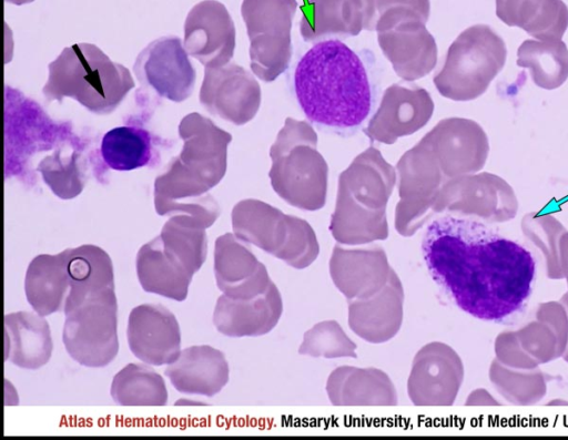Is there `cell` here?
<instances>
[{
  "label": "cell",
  "mask_w": 568,
  "mask_h": 440,
  "mask_svg": "<svg viewBox=\"0 0 568 440\" xmlns=\"http://www.w3.org/2000/svg\"><path fill=\"white\" fill-rule=\"evenodd\" d=\"M422 252L432 278L466 314L505 325L526 310L537 267L517 241L474 218L443 214L427 224Z\"/></svg>",
  "instance_id": "cell-1"
},
{
  "label": "cell",
  "mask_w": 568,
  "mask_h": 440,
  "mask_svg": "<svg viewBox=\"0 0 568 440\" xmlns=\"http://www.w3.org/2000/svg\"><path fill=\"white\" fill-rule=\"evenodd\" d=\"M286 78L306 120L341 137L363 130L381 99L382 69L375 54L341 39L313 43Z\"/></svg>",
  "instance_id": "cell-2"
},
{
  "label": "cell",
  "mask_w": 568,
  "mask_h": 440,
  "mask_svg": "<svg viewBox=\"0 0 568 440\" xmlns=\"http://www.w3.org/2000/svg\"><path fill=\"white\" fill-rule=\"evenodd\" d=\"M397 181L396 170L371 146L338 175L328 229L337 244L362 246L389 235L386 207Z\"/></svg>",
  "instance_id": "cell-3"
},
{
  "label": "cell",
  "mask_w": 568,
  "mask_h": 440,
  "mask_svg": "<svg viewBox=\"0 0 568 440\" xmlns=\"http://www.w3.org/2000/svg\"><path fill=\"white\" fill-rule=\"evenodd\" d=\"M179 135L183 141L180 155L154 181V207L160 216L173 204L207 194L226 172L230 133L193 112L181 120Z\"/></svg>",
  "instance_id": "cell-4"
},
{
  "label": "cell",
  "mask_w": 568,
  "mask_h": 440,
  "mask_svg": "<svg viewBox=\"0 0 568 440\" xmlns=\"http://www.w3.org/2000/svg\"><path fill=\"white\" fill-rule=\"evenodd\" d=\"M48 69L42 89L48 101L71 98L95 114L114 111L134 86L129 69L92 43L64 48Z\"/></svg>",
  "instance_id": "cell-5"
},
{
  "label": "cell",
  "mask_w": 568,
  "mask_h": 440,
  "mask_svg": "<svg viewBox=\"0 0 568 440\" xmlns=\"http://www.w3.org/2000/svg\"><path fill=\"white\" fill-rule=\"evenodd\" d=\"M270 156L271 185L284 202L308 212L324 207L328 166L317 150V134L311 123L286 117Z\"/></svg>",
  "instance_id": "cell-6"
},
{
  "label": "cell",
  "mask_w": 568,
  "mask_h": 440,
  "mask_svg": "<svg viewBox=\"0 0 568 440\" xmlns=\"http://www.w3.org/2000/svg\"><path fill=\"white\" fill-rule=\"evenodd\" d=\"M231 223L236 237L292 268L305 269L320 255L317 236L307 221L263 201L237 202L231 212Z\"/></svg>",
  "instance_id": "cell-7"
},
{
  "label": "cell",
  "mask_w": 568,
  "mask_h": 440,
  "mask_svg": "<svg viewBox=\"0 0 568 440\" xmlns=\"http://www.w3.org/2000/svg\"><path fill=\"white\" fill-rule=\"evenodd\" d=\"M506 60L503 38L487 24H475L459 33L449 45L433 82L446 99L471 101L487 91Z\"/></svg>",
  "instance_id": "cell-8"
},
{
  "label": "cell",
  "mask_w": 568,
  "mask_h": 440,
  "mask_svg": "<svg viewBox=\"0 0 568 440\" xmlns=\"http://www.w3.org/2000/svg\"><path fill=\"white\" fill-rule=\"evenodd\" d=\"M429 14L428 7L397 6L376 16L378 45L404 81L424 78L436 66L437 44L425 25Z\"/></svg>",
  "instance_id": "cell-9"
},
{
  "label": "cell",
  "mask_w": 568,
  "mask_h": 440,
  "mask_svg": "<svg viewBox=\"0 0 568 440\" xmlns=\"http://www.w3.org/2000/svg\"><path fill=\"white\" fill-rule=\"evenodd\" d=\"M62 341L68 355L89 368H102L119 351L114 288L93 294L63 310Z\"/></svg>",
  "instance_id": "cell-10"
},
{
  "label": "cell",
  "mask_w": 568,
  "mask_h": 440,
  "mask_svg": "<svg viewBox=\"0 0 568 440\" xmlns=\"http://www.w3.org/2000/svg\"><path fill=\"white\" fill-rule=\"evenodd\" d=\"M296 0H243L241 14L250 39V66L264 82H272L291 63V30Z\"/></svg>",
  "instance_id": "cell-11"
},
{
  "label": "cell",
  "mask_w": 568,
  "mask_h": 440,
  "mask_svg": "<svg viewBox=\"0 0 568 440\" xmlns=\"http://www.w3.org/2000/svg\"><path fill=\"white\" fill-rule=\"evenodd\" d=\"M429 92L414 82L390 84L363 132L372 144H393L424 127L434 113Z\"/></svg>",
  "instance_id": "cell-12"
},
{
  "label": "cell",
  "mask_w": 568,
  "mask_h": 440,
  "mask_svg": "<svg viewBox=\"0 0 568 440\" xmlns=\"http://www.w3.org/2000/svg\"><path fill=\"white\" fill-rule=\"evenodd\" d=\"M133 70L140 83L160 98L182 102L193 92L195 69L179 37H161L149 43L136 57Z\"/></svg>",
  "instance_id": "cell-13"
},
{
  "label": "cell",
  "mask_w": 568,
  "mask_h": 440,
  "mask_svg": "<svg viewBox=\"0 0 568 440\" xmlns=\"http://www.w3.org/2000/svg\"><path fill=\"white\" fill-rule=\"evenodd\" d=\"M261 98L258 82L239 64L227 63L204 71L200 102L217 117L235 125L246 124L256 115Z\"/></svg>",
  "instance_id": "cell-14"
},
{
  "label": "cell",
  "mask_w": 568,
  "mask_h": 440,
  "mask_svg": "<svg viewBox=\"0 0 568 440\" xmlns=\"http://www.w3.org/2000/svg\"><path fill=\"white\" fill-rule=\"evenodd\" d=\"M183 45L205 68L226 65L235 49V27L223 3L203 0L187 13Z\"/></svg>",
  "instance_id": "cell-15"
},
{
  "label": "cell",
  "mask_w": 568,
  "mask_h": 440,
  "mask_svg": "<svg viewBox=\"0 0 568 440\" xmlns=\"http://www.w3.org/2000/svg\"><path fill=\"white\" fill-rule=\"evenodd\" d=\"M126 338L131 352L151 366L172 364L181 351L178 319L161 304H142L132 308Z\"/></svg>",
  "instance_id": "cell-16"
},
{
  "label": "cell",
  "mask_w": 568,
  "mask_h": 440,
  "mask_svg": "<svg viewBox=\"0 0 568 440\" xmlns=\"http://www.w3.org/2000/svg\"><path fill=\"white\" fill-rule=\"evenodd\" d=\"M328 272L334 286L349 301L369 297L388 282L393 268L383 247H333Z\"/></svg>",
  "instance_id": "cell-17"
},
{
  "label": "cell",
  "mask_w": 568,
  "mask_h": 440,
  "mask_svg": "<svg viewBox=\"0 0 568 440\" xmlns=\"http://www.w3.org/2000/svg\"><path fill=\"white\" fill-rule=\"evenodd\" d=\"M213 257L217 288L227 297L254 298L272 283L266 266L234 233H225L215 239Z\"/></svg>",
  "instance_id": "cell-18"
},
{
  "label": "cell",
  "mask_w": 568,
  "mask_h": 440,
  "mask_svg": "<svg viewBox=\"0 0 568 440\" xmlns=\"http://www.w3.org/2000/svg\"><path fill=\"white\" fill-rule=\"evenodd\" d=\"M404 287L393 269L386 285L376 294L348 301L347 324L351 330L369 344L393 339L404 319Z\"/></svg>",
  "instance_id": "cell-19"
},
{
  "label": "cell",
  "mask_w": 568,
  "mask_h": 440,
  "mask_svg": "<svg viewBox=\"0 0 568 440\" xmlns=\"http://www.w3.org/2000/svg\"><path fill=\"white\" fill-rule=\"evenodd\" d=\"M282 314V295L272 282L264 293L250 299H234L222 294L212 319L216 330L226 337H258L272 331Z\"/></svg>",
  "instance_id": "cell-20"
},
{
  "label": "cell",
  "mask_w": 568,
  "mask_h": 440,
  "mask_svg": "<svg viewBox=\"0 0 568 440\" xmlns=\"http://www.w3.org/2000/svg\"><path fill=\"white\" fill-rule=\"evenodd\" d=\"M457 368L454 354L444 344L428 342L415 354L407 378V395L418 407L443 406L455 395Z\"/></svg>",
  "instance_id": "cell-21"
},
{
  "label": "cell",
  "mask_w": 568,
  "mask_h": 440,
  "mask_svg": "<svg viewBox=\"0 0 568 440\" xmlns=\"http://www.w3.org/2000/svg\"><path fill=\"white\" fill-rule=\"evenodd\" d=\"M514 195L509 185L491 173L465 174L447 181L440 188L434 206L435 215H484L485 209L513 206Z\"/></svg>",
  "instance_id": "cell-22"
},
{
  "label": "cell",
  "mask_w": 568,
  "mask_h": 440,
  "mask_svg": "<svg viewBox=\"0 0 568 440\" xmlns=\"http://www.w3.org/2000/svg\"><path fill=\"white\" fill-rule=\"evenodd\" d=\"M164 374L182 393L213 397L229 382L230 368L221 350L200 345L181 350Z\"/></svg>",
  "instance_id": "cell-23"
},
{
  "label": "cell",
  "mask_w": 568,
  "mask_h": 440,
  "mask_svg": "<svg viewBox=\"0 0 568 440\" xmlns=\"http://www.w3.org/2000/svg\"><path fill=\"white\" fill-rule=\"evenodd\" d=\"M325 391L334 406H396L397 391L389 376L375 367L341 366L327 377Z\"/></svg>",
  "instance_id": "cell-24"
},
{
  "label": "cell",
  "mask_w": 568,
  "mask_h": 440,
  "mask_svg": "<svg viewBox=\"0 0 568 440\" xmlns=\"http://www.w3.org/2000/svg\"><path fill=\"white\" fill-rule=\"evenodd\" d=\"M426 134L445 155L455 177L484 167L489 153L488 136L474 120L447 117Z\"/></svg>",
  "instance_id": "cell-25"
},
{
  "label": "cell",
  "mask_w": 568,
  "mask_h": 440,
  "mask_svg": "<svg viewBox=\"0 0 568 440\" xmlns=\"http://www.w3.org/2000/svg\"><path fill=\"white\" fill-rule=\"evenodd\" d=\"M367 30L364 0H308L302 7L300 33L307 43L347 39Z\"/></svg>",
  "instance_id": "cell-26"
},
{
  "label": "cell",
  "mask_w": 568,
  "mask_h": 440,
  "mask_svg": "<svg viewBox=\"0 0 568 440\" xmlns=\"http://www.w3.org/2000/svg\"><path fill=\"white\" fill-rule=\"evenodd\" d=\"M6 360L23 369H39L51 358L53 342L48 321L30 311L4 316Z\"/></svg>",
  "instance_id": "cell-27"
},
{
  "label": "cell",
  "mask_w": 568,
  "mask_h": 440,
  "mask_svg": "<svg viewBox=\"0 0 568 440\" xmlns=\"http://www.w3.org/2000/svg\"><path fill=\"white\" fill-rule=\"evenodd\" d=\"M69 288L65 249L54 255L40 254L29 263L24 277V293L37 314L44 317L63 309Z\"/></svg>",
  "instance_id": "cell-28"
},
{
  "label": "cell",
  "mask_w": 568,
  "mask_h": 440,
  "mask_svg": "<svg viewBox=\"0 0 568 440\" xmlns=\"http://www.w3.org/2000/svg\"><path fill=\"white\" fill-rule=\"evenodd\" d=\"M496 14L536 40L561 39L568 28V8L561 0H496Z\"/></svg>",
  "instance_id": "cell-29"
},
{
  "label": "cell",
  "mask_w": 568,
  "mask_h": 440,
  "mask_svg": "<svg viewBox=\"0 0 568 440\" xmlns=\"http://www.w3.org/2000/svg\"><path fill=\"white\" fill-rule=\"evenodd\" d=\"M135 269L144 291L176 301L187 297L193 276L164 252L159 235L139 248Z\"/></svg>",
  "instance_id": "cell-30"
},
{
  "label": "cell",
  "mask_w": 568,
  "mask_h": 440,
  "mask_svg": "<svg viewBox=\"0 0 568 440\" xmlns=\"http://www.w3.org/2000/svg\"><path fill=\"white\" fill-rule=\"evenodd\" d=\"M70 288L64 309L71 308L84 298L114 288L113 264L101 247L84 244L67 248Z\"/></svg>",
  "instance_id": "cell-31"
},
{
  "label": "cell",
  "mask_w": 568,
  "mask_h": 440,
  "mask_svg": "<svg viewBox=\"0 0 568 440\" xmlns=\"http://www.w3.org/2000/svg\"><path fill=\"white\" fill-rule=\"evenodd\" d=\"M207 226L187 214H175L164 223L160 238L164 252L194 275L204 264L207 255Z\"/></svg>",
  "instance_id": "cell-32"
},
{
  "label": "cell",
  "mask_w": 568,
  "mask_h": 440,
  "mask_svg": "<svg viewBox=\"0 0 568 440\" xmlns=\"http://www.w3.org/2000/svg\"><path fill=\"white\" fill-rule=\"evenodd\" d=\"M516 63L529 70L540 89H558L568 79V48L561 39L525 40L517 50Z\"/></svg>",
  "instance_id": "cell-33"
},
{
  "label": "cell",
  "mask_w": 568,
  "mask_h": 440,
  "mask_svg": "<svg viewBox=\"0 0 568 440\" xmlns=\"http://www.w3.org/2000/svg\"><path fill=\"white\" fill-rule=\"evenodd\" d=\"M110 393L120 406H164L169 393L163 377L151 366L131 362L118 371Z\"/></svg>",
  "instance_id": "cell-34"
},
{
  "label": "cell",
  "mask_w": 568,
  "mask_h": 440,
  "mask_svg": "<svg viewBox=\"0 0 568 440\" xmlns=\"http://www.w3.org/2000/svg\"><path fill=\"white\" fill-rule=\"evenodd\" d=\"M101 156L112 170L131 171L142 167L151 157L150 134L135 126L114 127L102 137Z\"/></svg>",
  "instance_id": "cell-35"
},
{
  "label": "cell",
  "mask_w": 568,
  "mask_h": 440,
  "mask_svg": "<svg viewBox=\"0 0 568 440\" xmlns=\"http://www.w3.org/2000/svg\"><path fill=\"white\" fill-rule=\"evenodd\" d=\"M357 345L337 320H322L303 335L298 354L313 358H357Z\"/></svg>",
  "instance_id": "cell-36"
},
{
  "label": "cell",
  "mask_w": 568,
  "mask_h": 440,
  "mask_svg": "<svg viewBox=\"0 0 568 440\" xmlns=\"http://www.w3.org/2000/svg\"><path fill=\"white\" fill-rule=\"evenodd\" d=\"M78 158L75 151L69 157H61V151L57 150L38 164L37 171L41 173L44 183L59 198L71 199L78 196L84 187L85 176L80 170Z\"/></svg>",
  "instance_id": "cell-37"
},
{
  "label": "cell",
  "mask_w": 568,
  "mask_h": 440,
  "mask_svg": "<svg viewBox=\"0 0 568 440\" xmlns=\"http://www.w3.org/2000/svg\"><path fill=\"white\" fill-rule=\"evenodd\" d=\"M191 399H180L179 401L175 402V405H203L202 402H197V401H190Z\"/></svg>",
  "instance_id": "cell-38"
},
{
  "label": "cell",
  "mask_w": 568,
  "mask_h": 440,
  "mask_svg": "<svg viewBox=\"0 0 568 440\" xmlns=\"http://www.w3.org/2000/svg\"><path fill=\"white\" fill-rule=\"evenodd\" d=\"M32 1H34V0H6V2L16 4V6H22V4H26V3H30Z\"/></svg>",
  "instance_id": "cell-39"
}]
</instances>
